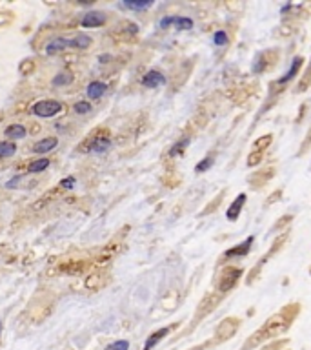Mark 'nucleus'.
<instances>
[{"mask_svg":"<svg viewBox=\"0 0 311 350\" xmlns=\"http://www.w3.org/2000/svg\"><path fill=\"white\" fill-rule=\"evenodd\" d=\"M299 314H300L299 303H291V305L284 306L280 312L273 314L271 318L267 319L253 336H249L248 341L242 345L240 350H253L257 347H261V345L267 343V341H273L275 338H279L282 334H286L289 330V326L293 325V321L299 318Z\"/></svg>","mask_w":311,"mask_h":350,"instance_id":"obj_1","label":"nucleus"},{"mask_svg":"<svg viewBox=\"0 0 311 350\" xmlns=\"http://www.w3.org/2000/svg\"><path fill=\"white\" fill-rule=\"evenodd\" d=\"M240 325H242V321L239 318L224 319L222 323L215 328L213 338L208 339V341H204V343H200L198 347H195V349H191V350H210V349H213V347H216V345L228 341V339H231L233 336H235L237 330L240 328Z\"/></svg>","mask_w":311,"mask_h":350,"instance_id":"obj_2","label":"nucleus"},{"mask_svg":"<svg viewBox=\"0 0 311 350\" xmlns=\"http://www.w3.org/2000/svg\"><path fill=\"white\" fill-rule=\"evenodd\" d=\"M240 277H242V268L226 267L222 272H220V275L216 277V292L226 296L231 288H235V285L239 283Z\"/></svg>","mask_w":311,"mask_h":350,"instance_id":"obj_3","label":"nucleus"},{"mask_svg":"<svg viewBox=\"0 0 311 350\" xmlns=\"http://www.w3.org/2000/svg\"><path fill=\"white\" fill-rule=\"evenodd\" d=\"M287 237H289V236H287V232H286V234H282V236L277 237V239H275V242H273V244H271V250H269V252H267V254L264 255V257H261V259H259V263H257V267H255L253 270L249 272V279H248L249 285H251V283H253V281L257 279V275L261 274L262 267H264V265H266V263L269 261V259H271V257H273V255L277 254V252H279V250L282 248L284 244H286Z\"/></svg>","mask_w":311,"mask_h":350,"instance_id":"obj_4","label":"nucleus"},{"mask_svg":"<svg viewBox=\"0 0 311 350\" xmlns=\"http://www.w3.org/2000/svg\"><path fill=\"white\" fill-rule=\"evenodd\" d=\"M60 111H62V104L58 101H53V99H49V101H38L33 106V113L37 115V117H42V119L55 117Z\"/></svg>","mask_w":311,"mask_h":350,"instance_id":"obj_5","label":"nucleus"},{"mask_svg":"<svg viewBox=\"0 0 311 350\" xmlns=\"http://www.w3.org/2000/svg\"><path fill=\"white\" fill-rule=\"evenodd\" d=\"M277 58H279V51H277V50L264 51V53H262V55H259V58L255 60L253 71H255V73H262V71H266V70H269V68H273V64L277 62Z\"/></svg>","mask_w":311,"mask_h":350,"instance_id":"obj_6","label":"nucleus"},{"mask_svg":"<svg viewBox=\"0 0 311 350\" xmlns=\"http://www.w3.org/2000/svg\"><path fill=\"white\" fill-rule=\"evenodd\" d=\"M169 26H175L177 29H182V31H188L193 27V20L188 19V17H166V19L160 20V27H169Z\"/></svg>","mask_w":311,"mask_h":350,"instance_id":"obj_7","label":"nucleus"},{"mask_svg":"<svg viewBox=\"0 0 311 350\" xmlns=\"http://www.w3.org/2000/svg\"><path fill=\"white\" fill-rule=\"evenodd\" d=\"M275 175V168L269 166V168H264L262 172L255 173L253 177L249 179V185L255 186V188H262L264 185H267V181H271V177Z\"/></svg>","mask_w":311,"mask_h":350,"instance_id":"obj_8","label":"nucleus"},{"mask_svg":"<svg viewBox=\"0 0 311 350\" xmlns=\"http://www.w3.org/2000/svg\"><path fill=\"white\" fill-rule=\"evenodd\" d=\"M142 84L146 86V88H159L162 84H166V77L157 70H151L147 71L146 75L142 77Z\"/></svg>","mask_w":311,"mask_h":350,"instance_id":"obj_9","label":"nucleus"},{"mask_svg":"<svg viewBox=\"0 0 311 350\" xmlns=\"http://www.w3.org/2000/svg\"><path fill=\"white\" fill-rule=\"evenodd\" d=\"M106 22V15L100 11H89L84 15L82 19V27H98Z\"/></svg>","mask_w":311,"mask_h":350,"instance_id":"obj_10","label":"nucleus"},{"mask_svg":"<svg viewBox=\"0 0 311 350\" xmlns=\"http://www.w3.org/2000/svg\"><path fill=\"white\" fill-rule=\"evenodd\" d=\"M244 204H246V193H240V195L231 203L228 212H226V217H228L229 221H237V219H239L242 208H244Z\"/></svg>","mask_w":311,"mask_h":350,"instance_id":"obj_11","label":"nucleus"},{"mask_svg":"<svg viewBox=\"0 0 311 350\" xmlns=\"http://www.w3.org/2000/svg\"><path fill=\"white\" fill-rule=\"evenodd\" d=\"M109 146H111V139H109L108 135H98V137H95V139L91 140V144H89V152L104 153V152H108Z\"/></svg>","mask_w":311,"mask_h":350,"instance_id":"obj_12","label":"nucleus"},{"mask_svg":"<svg viewBox=\"0 0 311 350\" xmlns=\"http://www.w3.org/2000/svg\"><path fill=\"white\" fill-rule=\"evenodd\" d=\"M253 241H255V237H248V239H246L244 242H240V244L233 246L231 250H228V252L224 254V257H226V259H229V257H237V255H239V257H240V255H246L249 252V246L253 244Z\"/></svg>","mask_w":311,"mask_h":350,"instance_id":"obj_13","label":"nucleus"},{"mask_svg":"<svg viewBox=\"0 0 311 350\" xmlns=\"http://www.w3.org/2000/svg\"><path fill=\"white\" fill-rule=\"evenodd\" d=\"M70 46H71V40L58 37V38H55V40H51L49 44L46 46V53H48V55H57V53H60L62 50L70 48Z\"/></svg>","mask_w":311,"mask_h":350,"instance_id":"obj_14","label":"nucleus"},{"mask_svg":"<svg viewBox=\"0 0 311 350\" xmlns=\"http://www.w3.org/2000/svg\"><path fill=\"white\" fill-rule=\"evenodd\" d=\"M302 64H304V58L302 57H297L295 58V60H293V64H291V68H289V70H287V73L284 77H280L279 81H277V82L273 84V86H277V84H286V82H289V81H291L293 77L297 75V73H299L300 71V68H302Z\"/></svg>","mask_w":311,"mask_h":350,"instance_id":"obj_15","label":"nucleus"},{"mask_svg":"<svg viewBox=\"0 0 311 350\" xmlns=\"http://www.w3.org/2000/svg\"><path fill=\"white\" fill-rule=\"evenodd\" d=\"M57 144H58L57 137H46V139L38 140L37 144L33 146V152H35V153H48V152H51L53 148L57 146Z\"/></svg>","mask_w":311,"mask_h":350,"instance_id":"obj_16","label":"nucleus"},{"mask_svg":"<svg viewBox=\"0 0 311 350\" xmlns=\"http://www.w3.org/2000/svg\"><path fill=\"white\" fill-rule=\"evenodd\" d=\"M173 328H175V326H166V328H160V330H157L155 334H151V338L147 339L146 345H144V350H151L153 347L159 343V341H162V339H164L166 336L173 330Z\"/></svg>","mask_w":311,"mask_h":350,"instance_id":"obj_17","label":"nucleus"},{"mask_svg":"<svg viewBox=\"0 0 311 350\" xmlns=\"http://www.w3.org/2000/svg\"><path fill=\"white\" fill-rule=\"evenodd\" d=\"M106 89H108V86H106L104 82H100V81H93V82H89L86 91H88L89 99H100V97L106 93Z\"/></svg>","mask_w":311,"mask_h":350,"instance_id":"obj_18","label":"nucleus"},{"mask_svg":"<svg viewBox=\"0 0 311 350\" xmlns=\"http://www.w3.org/2000/svg\"><path fill=\"white\" fill-rule=\"evenodd\" d=\"M25 134H27V130H25L22 124H11V126L6 128V137L7 139H24Z\"/></svg>","mask_w":311,"mask_h":350,"instance_id":"obj_19","label":"nucleus"},{"mask_svg":"<svg viewBox=\"0 0 311 350\" xmlns=\"http://www.w3.org/2000/svg\"><path fill=\"white\" fill-rule=\"evenodd\" d=\"M271 140H273V137L271 135H262L261 139L255 140V148L253 152H259V153H264L269 148V144H271Z\"/></svg>","mask_w":311,"mask_h":350,"instance_id":"obj_20","label":"nucleus"},{"mask_svg":"<svg viewBox=\"0 0 311 350\" xmlns=\"http://www.w3.org/2000/svg\"><path fill=\"white\" fill-rule=\"evenodd\" d=\"M51 161L49 159H38V161H33L31 164L27 166V172L29 173H38V172H44L46 168L49 166Z\"/></svg>","mask_w":311,"mask_h":350,"instance_id":"obj_21","label":"nucleus"},{"mask_svg":"<svg viewBox=\"0 0 311 350\" xmlns=\"http://www.w3.org/2000/svg\"><path fill=\"white\" fill-rule=\"evenodd\" d=\"M89 44H91V37L84 35V33L76 35L75 38H71V46H73V48H80V50H84V48H88Z\"/></svg>","mask_w":311,"mask_h":350,"instance_id":"obj_22","label":"nucleus"},{"mask_svg":"<svg viewBox=\"0 0 311 350\" xmlns=\"http://www.w3.org/2000/svg\"><path fill=\"white\" fill-rule=\"evenodd\" d=\"M15 152H17V146H15V142H0V159L11 157Z\"/></svg>","mask_w":311,"mask_h":350,"instance_id":"obj_23","label":"nucleus"},{"mask_svg":"<svg viewBox=\"0 0 311 350\" xmlns=\"http://www.w3.org/2000/svg\"><path fill=\"white\" fill-rule=\"evenodd\" d=\"M71 81H73V75L71 73H58L51 82H53V86H57V88H60V86H66V84H70Z\"/></svg>","mask_w":311,"mask_h":350,"instance_id":"obj_24","label":"nucleus"},{"mask_svg":"<svg viewBox=\"0 0 311 350\" xmlns=\"http://www.w3.org/2000/svg\"><path fill=\"white\" fill-rule=\"evenodd\" d=\"M19 71L22 73V75H29V73H33V71H35V62H33L31 58H25V60H22V62H20Z\"/></svg>","mask_w":311,"mask_h":350,"instance_id":"obj_25","label":"nucleus"},{"mask_svg":"<svg viewBox=\"0 0 311 350\" xmlns=\"http://www.w3.org/2000/svg\"><path fill=\"white\" fill-rule=\"evenodd\" d=\"M100 287H102L100 275H89L88 279H86V288L88 290H98Z\"/></svg>","mask_w":311,"mask_h":350,"instance_id":"obj_26","label":"nucleus"},{"mask_svg":"<svg viewBox=\"0 0 311 350\" xmlns=\"http://www.w3.org/2000/svg\"><path fill=\"white\" fill-rule=\"evenodd\" d=\"M151 0H146V2H131V0H126L124 6L129 7V9H146V7L151 6Z\"/></svg>","mask_w":311,"mask_h":350,"instance_id":"obj_27","label":"nucleus"},{"mask_svg":"<svg viewBox=\"0 0 311 350\" xmlns=\"http://www.w3.org/2000/svg\"><path fill=\"white\" fill-rule=\"evenodd\" d=\"M73 109H75L76 113H80V115L89 113V111H91V104H89V102H86V101H78V102H75Z\"/></svg>","mask_w":311,"mask_h":350,"instance_id":"obj_28","label":"nucleus"},{"mask_svg":"<svg viewBox=\"0 0 311 350\" xmlns=\"http://www.w3.org/2000/svg\"><path fill=\"white\" fill-rule=\"evenodd\" d=\"M106 350H129V343H127L126 339H120V341L111 343Z\"/></svg>","mask_w":311,"mask_h":350,"instance_id":"obj_29","label":"nucleus"},{"mask_svg":"<svg viewBox=\"0 0 311 350\" xmlns=\"http://www.w3.org/2000/svg\"><path fill=\"white\" fill-rule=\"evenodd\" d=\"M188 142H190V137H186V139H182L180 142H177V144H175V148H173L171 152H169V155H178V153H182Z\"/></svg>","mask_w":311,"mask_h":350,"instance_id":"obj_30","label":"nucleus"},{"mask_svg":"<svg viewBox=\"0 0 311 350\" xmlns=\"http://www.w3.org/2000/svg\"><path fill=\"white\" fill-rule=\"evenodd\" d=\"M75 186V177H66L60 181V188H64V190H71Z\"/></svg>","mask_w":311,"mask_h":350,"instance_id":"obj_31","label":"nucleus"},{"mask_svg":"<svg viewBox=\"0 0 311 350\" xmlns=\"http://www.w3.org/2000/svg\"><path fill=\"white\" fill-rule=\"evenodd\" d=\"M211 164H213V159H211V157H206V159H204L202 162L197 166V172H206Z\"/></svg>","mask_w":311,"mask_h":350,"instance_id":"obj_32","label":"nucleus"},{"mask_svg":"<svg viewBox=\"0 0 311 350\" xmlns=\"http://www.w3.org/2000/svg\"><path fill=\"white\" fill-rule=\"evenodd\" d=\"M226 42H228V37H226V33H224V31L215 33V44L216 46H224Z\"/></svg>","mask_w":311,"mask_h":350,"instance_id":"obj_33","label":"nucleus"},{"mask_svg":"<svg viewBox=\"0 0 311 350\" xmlns=\"http://www.w3.org/2000/svg\"><path fill=\"white\" fill-rule=\"evenodd\" d=\"M286 343H287L286 339H284V341H275V343H269V345L266 347V349H262V350H280Z\"/></svg>","mask_w":311,"mask_h":350,"instance_id":"obj_34","label":"nucleus"},{"mask_svg":"<svg viewBox=\"0 0 311 350\" xmlns=\"http://www.w3.org/2000/svg\"><path fill=\"white\" fill-rule=\"evenodd\" d=\"M20 181H22V175H17V177L9 179V181L6 183V188H15V186L20 183Z\"/></svg>","mask_w":311,"mask_h":350,"instance_id":"obj_35","label":"nucleus"},{"mask_svg":"<svg viewBox=\"0 0 311 350\" xmlns=\"http://www.w3.org/2000/svg\"><path fill=\"white\" fill-rule=\"evenodd\" d=\"M280 195H282V190H279V191H275V193H273V195H271V197H269V201H267V203H266V204H271V203H273V201H277V199H279V197H280Z\"/></svg>","mask_w":311,"mask_h":350,"instance_id":"obj_36","label":"nucleus"},{"mask_svg":"<svg viewBox=\"0 0 311 350\" xmlns=\"http://www.w3.org/2000/svg\"><path fill=\"white\" fill-rule=\"evenodd\" d=\"M109 60V55H102L100 57V62H108Z\"/></svg>","mask_w":311,"mask_h":350,"instance_id":"obj_37","label":"nucleus"},{"mask_svg":"<svg viewBox=\"0 0 311 350\" xmlns=\"http://www.w3.org/2000/svg\"><path fill=\"white\" fill-rule=\"evenodd\" d=\"M0 332H2V323H0Z\"/></svg>","mask_w":311,"mask_h":350,"instance_id":"obj_38","label":"nucleus"}]
</instances>
